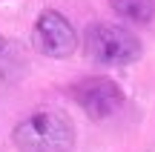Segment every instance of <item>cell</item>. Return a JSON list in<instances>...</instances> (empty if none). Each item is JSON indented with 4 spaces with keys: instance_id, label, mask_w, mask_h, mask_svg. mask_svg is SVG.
I'll use <instances>...</instances> for the list:
<instances>
[{
    "instance_id": "cell-1",
    "label": "cell",
    "mask_w": 155,
    "mask_h": 152,
    "mask_svg": "<svg viewBox=\"0 0 155 152\" xmlns=\"http://www.w3.org/2000/svg\"><path fill=\"white\" fill-rule=\"evenodd\" d=\"M75 138L72 118L61 109H38L12 129V144L17 152H72Z\"/></svg>"
},
{
    "instance_id": "cell-2",
    "label": "cell",
    "mask_w": 155,
    "mask_h": 152,
    "mask_svg": "<svg viewBox=\"0 0 155 152\" xmlns=\"http://www.w3.org/2000/svg\"><path fill=\"white\" fill-rule=\"evenodd\" d=\"M83 52L89 60L104 66H127L141 57V40L135 32L118 23H89L83 32Z\"/></svg>"
},
{
    "instance_id": "cell-3",
    "label": "cell",
    "mask_w": 155,
    "mask_h": 152,
    "mask_svg": "<svg viewBox=\"0 0 155 152\" xmlns=\"http://www.w3.org/2000/svg\"><path fill=\"white\" fill-rule=\"evenodd\" d=\"M69 98L89 115L92 121H104L112 118L118 109L124 106V89L115 83L112 78L104 75H92V78H81L69 86Z\"/></svg>"
},
{
    "instance_id": "cell-4",
    "label": "cell",
    "mask_w": 155,
    "mask_h": 152,
    "mask_svg": "<svg viewBox=\"0 0 155 152\" xmlns=\"http://www.w3.org/2000/svg\"><path fill=\"white\" fill-rule=\"evenodd\" d=\"M32 43L40 55L63 60V57H69L78 49V32L61 11L43 9L32 26Z\"/></svg>"
},
{
    "instance_id": "cell-5",
    "label": "cell",
    "mask_w": 155,
    "mask_h": 152,
    "mask_svg": "<svg viewBox=\"0 0 155 152\" xmlns=\"http://www.w3.org/2000/svg\"><path fill=\"white\" fill-rule=\"evenodd\" d=\"M109 6L129 23H150L155 17V0H109Z\"/></svg>"
},
{
    "instance_id": "cell-6",
    "label": "cell",
    "mask_w": 155,
    "mask_h": 152,
    "mask_svg": "<svg viewBox=\"0 0 155 152\" xmlns=\"http://www.w3.org/2000/svg\"><path fill=\"white\" fill-rule=\"evenodd\" d=\"M0 52H3V37H0Z\"/></svg>"
}]
</instances>
